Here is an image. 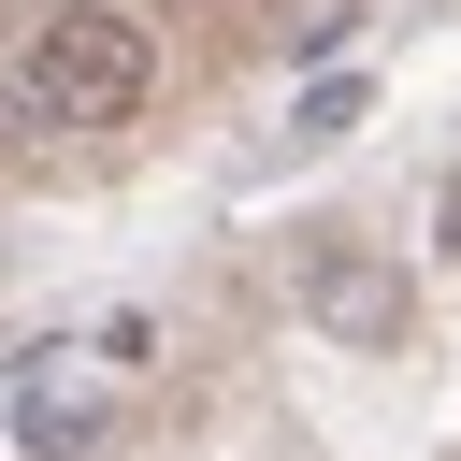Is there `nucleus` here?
<instances>
[{"label": "nucleus", "mask_w": 461, "mask_h": 461, "mask_svg": "<svg viewBox=\"0 0 461 461\" xmlns=\"http://www.w3.org/2000/svg\"><path fill=\"white\" fill-rule=\"evenodd\" d=\"M14 86H29V115H43V130H130V115H144V86H158V29H144V14H115V0H58V14L29 29Z\"/></svg>", "instance_id": "f257e3e1"}, {"label": "nucleus", "mask_w": 461, "mask_h": 461, "mask_svg": "<svg viewBox=\"0 0 461 461\" xmlns=\"http://www.w3.org/2000/svg\"><path fill=\"white\" fill-rule=\"evenodd\" d=\"M303 288H317V317H331V331H403V288H389L375 259H346V245H317V259H303Z\"/></svg>", "instance_id": "f03ea898"}, {"label": "nucleus", "mask_w": 461, "mask_h": 461, "mask_svg": "<svg viewBox=\"0 0 461 461\" xmlns=\"http://www.w3.org/2000/svg\"><path fill=\"white\" fill-rule=\"evenodd\" d=\"M346 130H360V72H317L288 101V144H346Z\"/></svg>", "instance_id": "7ed1b4c3"}, {"label": "nucleus", "mask_w": 461, "mask_h": 461, "mask_svg": "<svg viewBox=\"0 0 461 461\" xmlns=\"http://www.w3.org/2000/svg\"><path fill=\"white\" fill-rule=\"evenodd\" d=\"M346 29H360V0H317V14H288V58L317 72V58H346Z\"/></svg>", "instance_id": "20e7f679"}, {"label": "nucleus", "mask_w": 461, "mask_h": 461, "mask_svg": "<svg viewBox=\"0 0 461 461\" xmlns=\"http://www.w3.org/2000/svg\"><path fill=\"white\" fill-rule=\"evenodd\" d=\"M432 245H447V259H461V173H447V202H432Z\"/></svg>", "instance_id": "39448f33"}]
</instances>
